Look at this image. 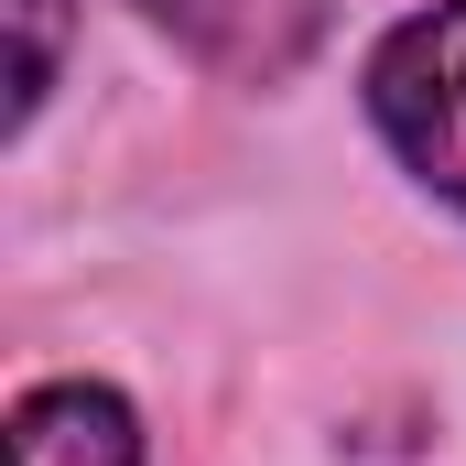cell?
I'll list each match as a JSON object with an SVG mask.
<instances>
[{"label":"cell","instance_id":"obj_1","mask_svg":"<svg viewBox=\"0 0 466 466\" xmlns=\"http://www.w3.org/2000/svg\"><path fill=\"white\" fill-rule=\"evenodd\" d=\"M369 119L445 207H466V0L412 11L369 55Z\"/></svg>","mask_w":466,"mask_h":466},{"label":"cell","instance_id":"obj_2","mask_svg":"<svg viewBox=\"0 0 466 466\" xmlns=\"http://www.w3.org/2000/svg\"><path fill=\"white\" fill-rule=\"evenodd\" d=\"M141 11L228 76H293L326 33V0H141Z\"/></svg>","mask_w":466,"mask_h":466},{"label":"cell","instance_id":"obj_3","mask_svg":"<svg viewBox=\"0 0 466 466\" xmlns=\"http://www.w3.org/2000/svg\"><path fill=\"white\" fill-rule=\"evenodd\" d=\"M11 466H141V423L98 380H44L11 412Z\"/></svg>","mask_w":466,"mask_h":466},{"label":"cell","instance_id":"obj_4","mask_svg":"<svg viewBox=\"0 0 466 466\" xmlns=\"http://www.w3.org/2000/svg\"><path fill=\"white\" fill-rule=\"evenodd\" d=\"M44 87H55V0H22V98H11V109L33 119Z\"/></svg>","mask_w":466,"mask_h":466}]
</instances>
